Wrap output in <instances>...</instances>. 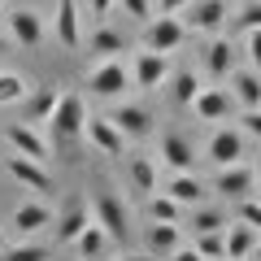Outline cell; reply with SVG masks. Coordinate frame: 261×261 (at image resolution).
<instances>
[{
	"mask_svg": "<svg viewBox=\"0 0 261 261\" xmlns=\"http://www.w3.org/2000/svg\"><path fill=\"white\" fill-rule=\"evenodd\" d=\"M48 126V140H53V148H70L74 140H83V126H87V105L79 92H61V100H57L53 118L44 122Z\"/></svg>",
	"mask_w": 261,
	"mask_h": 261,
	"instance_id": "6da1fadb",
	"label": "cell"
},
{
	"mask_svg": "<svg viewBox=\"0 0 261 261\" xmlns=\"http://www.w3.org/2000/svg\"><path fill=\"white\" fill-rule=\"evenodd\" d=\"M130 87H135V79L118 57H105L87 74V96H96V100H122V92H130Z\"/></svg>",
	"mask_w": 261,
	"mask_h": 261,
	"instance_id": "7a4b0ae2",
	"label": "cell"
},
{
	"mask_svg": "<svg viewBox=\"0 0 261 261\" xmlns=\"http://www.w3.org/2000/svg\"><path fill=\"white\" fill-rule=\"evenodd\" d=\"M5 140H9L13 152H22L31 161H44L48 166V157H53V140L39 130V122H9L5 126Z\"/></svg>",
	"mask_w": 261,
	"mask_h": 261,
	"instance_id": "3957f363",
	"label": "cell"
},
{
	"mask_svg": "<svg viewBox=\"0 0 261 261\" xmlns=\"http://www.w3.org/2000/svg\"><path fill=\"white\" fill-rule=\"evenodd\" d=\"M244 148H248V135H244L240 126H214V135H209V144H205V157L214 161V166H240Z\"/></svg>",
	"mask_w": 261,
	"mask_h": 261,
	"instance_id": "277c9868",
	"label": "cell"
},
{
	"mask_svg": "<svg viewBox=\"0 0 261 261\" xmlns=\"http://www.w3.org/2000/svg\"><path fill=\"white\" fill-rule=\"evenodd\" d=\"M187 35L192 31L183 27V18H170V13H157L152 22H144V48H152V53H174V48H183Z\"/></svg>",
	"mask_w": 261,
	"mask_h": 261,
	"instance_id": "5b68a950",
	"label": "cell"
},
{
	"mask_svg": "<svg viewBox=\"0 0 261 261\" xmlns=\"http://www.w3.org/2000/svg\"><path fill=\"white\" fill-rule=\"evenodd\" d=\"M214 192L240 205L244 196H257V170L244 166V161H240V166H218V174H214Z\"/></svg>",
	"mask_w": 261,
	"mask_h": 261,
	"instance_id": "8992f818",
	"label": "cell"
},
{
	"mask_svg": "<svg viewBox=\"0 0 261 261\" xmlns=\"http://www.w3.org/2000/svg\"><path fill=\"white\" fill-rule=\"evenodd\" d=\"M130 79H135L140 92H157V87H166L170 83V53H152V48H144V53L135 57Z\"/></svg>",
	"mask_w": 261,
	"mask_h": 261,
	"instance_id": "52a82bcc",
	"label": "cell"
},
{
	"mask_svg": "<svg viewBox=\"0 0 261 261\" xmlns=\"http://www.w3.org/2000/svg\"><path fill=\"white\" fill-rule=\"evenodd\" d=\"M83 135H87V144H92L100 157H122L126 152V135L118 130V122L113 118H87V126H83Z\"/></svg>",
	"mask_w": 261,
	"mask_h": 261,
	"instance_id": "ba28073f",
	"label": "cell"
},
{
	"mask_svg": "<svg viewBox=\"0 0 261 261\" xmlns=\"http://www.w3.org/2000/svg\"><path fill=\"white\" fill-rule=\"evenodd\" d=\"M92 218L109 231V240H126V231H130V214H126V205H122L113 192H100L92 200Z\"/></svg>",
	"mask_w": 261,
	"mask_h": 261,
	"instance_id": "9c48e42d",
	"label": "cell"
},
{
	"mask_svg": "<svg viewBox=\"0 0 261 261\" xmlns=\"http://www.w3.org/2000/svg\"><path fill=\"white\" fill-rule=\"evenodd\" d=\"M183 13H187L183 27H187V31H200V35L226 27V0H196V5H187Z\"/></svg>",
	"mask_w": 261,
	"mask_h": 261,
	"instance_id": "30bf717a",
	"label": "cell"
},
{
	"mask_svg": "<svg viewBox=\"0 0 261 261\" xmlns=\"http://www.w3.org/2000/svg\"><path fill=\"white\" fill-rule=\"evenodd\" d=\"M5 170H9L13 183L31 187V192H53V174L44 170V161H31V157H22V152H13V157L5 161Z\"/></svg>",
	"mask_w": 261,
	"mask_h": 261,
	"instance_id": "8fae6325",
	"label": "cell"
},
{
	"mask_svg": "<svg viewBox=\"0 0 261 261\" xmlns=\"http://www.w3.org/2000/svg\"><path fill=\"white\" fill-rule=\"evenodd\" d=\"M53 35L61 39L65 48L83 44V18H79V0H57L53 9Z\"/></svg>",
	"mask_w": 261,
	"mask_h": 261,
	"instance_id": "7c38bea8",
	"label": "cell"
},
{
	"mask_svg": "<svg viewBox=\"0 0 261 261\" xmlns=\"http://www.w3.org/2000/svg\"><path fill=\"white\" fill-rule=\"evenodd\" d=\"M231 105H235V96L226 87H200V96L192 100V113L200 122H226L231 118Z\"/></svg>",
	"mask_w": 261,
	"mask_h": 261,
	"instance_id": "4fadbf2b",
	"label": "cell"
},
{
	"mask_svg": "<svg viewBox=\"0 0 261 261\" xmlns=\"http://www.w3.org/2000/svg\"><path fill=\"white\" fill-rule=\"evenodd\" d=\"M9 39L22 48H39L44 44V18L35 9H13L9 13Z\"/></svg>",
	"mask_w": 261,
	"mask_h": 261,
	"instance_id": "5bb4252c",
	"label": "cell"
},
{
	"mask_svg": "<svg viewBox=\"0 0 261 261\" xmlns=\"http://www.w3.org/2000/svg\"><path fill=\"white\" fill-rule=\"evenodd\" d=\"M109 118L118 122V130L126 135V140H144V135L152 130V113L144 109V105H126V100H118Z\"/></svg>",
	"mask_w": 261,
	"mask_h": 261,
	"instance_id": "9a60e30c",
	"label": "cell"
},
{
	"mask_svg": "<svg viewBox=\"0 0 261 261\" xmlns=\"http://www.w3.org/2000/svg\"><path fill=\"white\" fill-rule=\"evenodd\" d=\"M231 96H235L240 109H261V70H252V65L235 70L231 74Z\"/></svg>",
	"mask_w": 261,
	"mask_h": 261,
	"instance_id": "2e32d148",
	"label": "cell"
},
{
	"mask_svg": "<svg viewBox=\"0 0 261 261\" xmlns=\"http://www.w3.org/2000/svg\"><path fill=\"white\" fill-rule=\"evenodd\" d=\"M13 226H18V235H39V231H48V226H57V218H53L48 205L27 200V205H13Z\"/></svg>",
	"mask_w": 261,
	"mask_h": 261,
	"instance_id": "e0dca14e",
	"label": "cell"
},
{
	"mask_svg": "<svg viewBox=\"0 0 261 261\" xmlns=\"http://www.w3.org/2000/svg\"><path fill=\"white\" fill-rule=\"evenodd\" d=\"M166 192L174 196V200H178L183 209H196L200 200H205V183H200V178H196L192 170H174V174L166 178Z\"/></svg>",
	"mask_w": 261,
	"mask_h": 261,
	"instance_id": "ac0fdd59",
	"label": "cell"
},
{
	"mask_svg": "<svg viewBox=\"0 0 261 261\" xmlns=\"http://www.w3.org/2000/svg\"><path fill=\"white\" fill-rule=\"evenodd\" d=\"M235 70H240V65H235V48H231V39H214V44L205 48V74L218 79V83H226Z\"/></svg>",
	"mask_w": 261,
	"mask_h": 261,
	"instance_id": "d6986e66",
	"label": "cell"
},
{
	"mask_svg": "<svg viewBox=\"0 0 261 261\" xmlns=\"http://www.w3.org/2000/svg\"><path fill=\"white\" fill-rule=\"evenodd\" d=\"M196 152L192 144H187V135H178V130H170V135H161V166L174 174V170H192Z\"/></svg>",
	"mask_w": 261,
	"mask_h": 261,
	"instance_id": "ffe728a7",
	"label": "cell"
},
{
	"mask_svg": "<svg viewBox=\"0 0 261 261\" xmlns=\"http://www.w3.org/2000/svg\"><path fill=\"white\" fill-rule=\"evenodd\" d=\"M257 226H248V222H226V257L231 261H248L252 257V248H257Z\"/></svg>",
	"mask_w": 261,
	"mask_h": 261,
	"instance_id": "44dd1931",
	"label": "cell"
},
{
	"mask_svg": "<svg viewBox=\"0 0 261 261\" xmlns=\"http://www.w3.org/2000/svg\"><path fill=\"white\" fill-rule=\"evenodd\" d=\"M183 244V222H152L148 226V257H170Z\"/></svg>",
	"mask_w": 261,
	"mask_h": 261,
	"instance_id": "7402d4cb",
	"label": "cell"
},
{
	"mask_svg": "<svg viewBox=\"0 0 261 261\" xmlns=\"http://www.w3.org/2000/svg\"><path fill=\"white\" fill-rule=\"evenodd\" d=\"M87 222H92V218H87V205H83V200H70V205L61 209V218H57V240H61V244H74L79 235H83Z\"/></svg>",
	"mask_w": 261,
	"mask_h": 261,
	"instance_id": "603a6c76",
	"label": "cell"
},
{
	"mask_svg": "<svg viewBox=\"0 0 261 261\" xmlns=\"http://www.w3.org/2000/svg\"><path fill=\"white\" fill-rule=\"evenodd\" d=\"M105 248H109V231H105V226L92 218V222L83 226V235L74 240V252H79V257H87V261H100Z\"/></svg>",
	"mask_w": 261,
	"mask_h": 261,
	"instance_id": "cb8c5ba5",
	"label": "cell"
},
{
	"mask_svg": "<svg viewBox=\"0 0 261 261\" xmlns=\"http://www.w3.org/2000/svg\"><path fill=\"white\" fill-rule=\"evenodd\" d=\"M196 96H200V79H196L192 70H178V74H170V100H174L178 109H192Z\"/></svg>",
	"mask_w": 261,
	"mask_h": 261,
	"instance_id": "d4e9b609",
	"label": "cell"
},
{
	"mask_svg": "<svg viewBox=\"0 0 261 261\" xmlns=\"http://www.w3.org/2000/svg\"><path fill=\"white\" fill-rule=\"evenodd\" d=\"M148 218H152V222H183L187 209L178 205L170 192H152V196H148Z\"/></svg>",
	"mask_w": 261,
	"mask_h": 261,
	"instance_id": "484cf974",
	"label": "cell"
},
{
	"mask_svg": "<svg viewBox=\"0 0 261 261\" xmlns=\"http://www.w3.org/2000/svg\"><path fill=\"white\" fill-rule=\"evenodd\" d=\"M130 187L144 196L157 192V157H130Z\"/></svg>",
	"mask_w": 261,
	"mask_h": 261,
	"instance_id": "4316f807",
	"label": "cell"
},
{
	"mask_svg": "<svg viewBox=\"0 0 261 261\" xmlns=\"http://www.w3.org/2000/svg\"><path fill=\"white\" fill-rule=\"evenodd\" d=\"M87 53H96V57H118V53H126V39L100 22V27H96V35L87 39Z\"/></svg>",
	"mask_w": 261,
	"mask_h": 261,
	"instance_id": "83f0119b",
	"label": "cell"
},
{
	"mask_svg": "<svg viewBox=\"0 0 261 261\" xmlns=\"http://www.w3.org/2000/svg\"><path fill=\"white\" fill-rule=\"evenodd\" d=\"M187 226H192V235H200V231H226V214L222 209H187Z\"/></svg>",
	"mask_w": 261,
	"mask_h": 261,
	"instance_id": "f1b7e54d",
	"label": "cell"
},
{
	"mask_svg": "<svg viewBox=\"0 0 261 261\" xmlns=\"http://www.w3.org/2000/svg\"><path fill=\"white\" fill-rule=\"evenodd\" d=\"M192 244H196V252L205 261H222L226 257V231H200V235H192Z\"/></svg>",
	"mask_w": 261,
	"mask_h": 261,
	"instance_id": "f546056e",
	"label": "cell"
},
{
	"mask_svg": "<svg viewBox=\"0 0 261 261\" xmlns=\"http://www.w3.org/2000/svg\"><path fill=\"white\" fill-rule=\"evenodd\" d=\"M31 96V83L22 74H13V70H0V105H18Z\"/></svg>",
	"mask_w": 261,
	"mask_h": 261,
	"instance_id": "4dcf8cb0",
	"label": "cell"
},
{
	"mask_svg": "<svg viewBox=\"0 0 261 261\" xmlns=\"http://www.w3.org/2000/svg\"><path fill=\"white\" fill-rule=\"evenodd\" d=\"M57 100H61V87H39V92L31 96V122H39V126H44V122L53 118Z\"/></svg>",
	"mask_w": 261,
	"mask_h": 261,
	"instance_id": "1f68e13d",
	"label": "cell"
},
{
	"mask_svg": "<svg viewBox=\"0 0 261 261\" xmlns=\"http://www.w3.org/2000/svg\"><path fill=\"white\" fill-rule=\"evenodd\" d=\"M0 261H53V252L44 244H9L0 252Z\"/></svg>",
	"mask_w": 261,
	"mask_h": 261,
	"instance_id": "d6a6232c",
	"label": "cell"
},
{
	"mask_svg": "<svg viewBox=\"0 0 261 261\" xmlns=\"http://www.w3.org/2000/svg\"><path fill=\"white\" fill-rule=\"evenodd\" d=\"M118 9L126 13V18H135V22H152V18H157L152 0H118Z\"/></svg>",
	"mask_w": 261,
	"mask_h": 261,
	"instance_id": "836d02e7",
	"label": "cell"
},
{
	"mask_svg": "<svg viewBox=\"0 0 261 261\" xmlns=\"http://www.w3.org/2000/svg\"><path fill=\"white\" fill-rule=\"evenodd\" d=\"M240 222H248V226L261 231V196H244L240 200Z\"/></svg>",
	"mask_w": 261,
	"mask_h": 261,
	"instance_id": "e575fe53",
	"label": "cell"
},
{
	"mask_svg": "<svg viewBox=\"0 0 261 261\" xmlns=\"http://www.w3.org/2000/svg\"><path fill=\"white\" fill-rule=\"evenodd\" d=\"M235 27H240V31H257V27H261V0L244 5V9H240V18H235Z\"/></svg>",
	"mask_w": 261,
	"mask_h": 261,
	"instance_id": "d590c367",
	"label": "cell"
},
{
	"mask_svg": "<svg viewBox=\"0 0 261 261\" xmlns=\"http://www.w3.org/2000/svg\"><path fill=\"white\" fill-rule=\"evenodd\" d=\"M244 35H248V39H244V57H248L252 70H261V27L257 31H244Z\"/></svg>",
	"mask_w": 261,
	"mask_h": 261,
	"instance_id": "8d00e7d4",
	"label": "cell"
},
{
	"mask_svg": "<svg viewBox=\"0 0 261 261\" xmlns=\"http://www.w3.org/2000/svg\"><path fill=\"white\" fill-rule=\"evenodd\" d=\"M240 130L248 135V140H261V109H244V118H240Z\"/></svg>",
	"mask_w": 261,
	"mask_h": 261,
	"instance_id": "74e56055",
	"label": "cell"
},
{
	"mask_svg": "<svg viewBox=\"0 0 261 261\" xmlns=\"http://www.w3.org/2000/svg\"><path fill=\"white\" fill-rule=\"evenodd\" d=\"M187 5H192V0H152V9H157V13H170V18H183Z\"/></svg>",
	"mask_w": 261,
	"mask_h": 261,
	"instance_id": "f35d334b",
	"label": "cell"
},
{
	"mask_svg": "<svg viewBox=\"0 0 261 261\" xmlns=\"http://www.w3.org/2000/svg\"><path fill=\"white\" fill-rule=\"evenodd\" d=\"M170 261H205V257L196 252V244H178V248L170 252Z\"/></svg>",
	"mask_w": 261,
	"mask_h": 261,
	"instance_id": "ab89813d",
	"label": "cell"
},
{
	"mask_svg": "<svg viewBox=\"0 0 261 261\" xmlns=\"http://www.w3.org/2000/svg\"><path fill=\"white\" fill-rule=\"evenodd\" d=\"M87 5H92V18H96V22H105V18L113 13V5H118V0H87Z\"/></svg>",
	"mask_w": 261,
	"mask_h": 261,
	"instance_id": "60d3db41",
	"label": "cell"
},
{
	"mask_svg": "<svg viewBox=\"0 0 261 261\" xmlns=\"http://www.w3.org/2000/svg\"><path fill=\"white\" fill-rule=\"evenodd\" d=\"M113 261H152L148 252H126V257H113Z\"/></svg>",
	"mask_w": 261,
	"mask_h": 261,
	"instance_id": "b9f144b4",
	"label": "cell"
},
{
	"mask_svg": "<svg viewBox=\"0 0 261 261\" xmlns=\"http://www.w3.org/2000/svg\"><path fill=\"white\" fill-rule=\"evenodd\" d=\"M248 261H261V235H257V248H252V257Z\"/></svg>",
	"mask_w": 261,
	"mask_h": 261,
	"instance_id": "7bdbcfd3",
	"label": "cell"
},
{
	"mask_svg": "<svg viewBox=\"0 0 261 261\" xmlns=\"http://www.w3.org/2000/svg\"><path fill=\"white\" fill-rule=\"evenodd\" d=\"M252 170H257V196H261V161H257V166H252Z\"/></svg>",
	"mask_w": 261,
	"mask_h": 261,
	"instance_id": "ee69618b",
	"label": "cell"
},
{
	"mask_svg": "<svg viewBox=\"0 0 261 261\" xmlns=\"http://www.w3.org/2000/svg\"><path fill=\"white\" fill-rule=\"evenodd\" d=\"M5 248H9V240H5V226H0V252H5Z\"/></svg>",
	"mask_w": 261,
	"mask_h": 261,
	"instance_id": "f6af8a7d",
	"label": "cell"
},
{
	"mask_svg": "<svg viewBox=\"0 0 261 261\" xmlns=\"http://www.w3.org/2000/svg\"><path fill=\"white\" fill-rule=\"evenodd\" d=\"M0 53H5V35H0Z\"/></svg>",
	"mask_w": 261,
	"mask_h": 261,
	"instance_id": "bcb514c9",
	"label": "cell"
},
{
	"mask_svg": "<svg viewBox=\"0 0 261 261\" xmlns=\"http://www.w3.org/2000/svg\"><path fill=\"white\" fill-rule=\"evenodd\" d=\"M0 13H5V0H0Z\"/></svg>",
	"mask_w": 261,
	"mask_h": 261,
	"instance_id": "7dc6e473",
	"label": "cell"
},
{
	"mask_svg": "<svg viewBox=\"0 0 261 261\" xmlns=\"http://www.w3.org/2000/svg\"><path fill=\"white\" fill-rule=\"evenodd\" d=\"M79 261H87V257H79Z\"/></svg>",
	"mask_w": 261,
	"mask_h": 261,
	"instance_id": "c3c4849f",
	"label": "cell"
},
{
	"mask_svg": "<svg viewBox=\"0 0 261 261\" xmlns=\"http://www.w3.org/2000/svg\"><path fill=\"white\" fill-rule=\"evenodd\" d=\"M222 261H231V257H222Z\"/></svg>",
	"mask_w": 261,
	"mask_h": 261,
	"instance_id": "681fc988",
	"label": "cell"
}]
</instances>
